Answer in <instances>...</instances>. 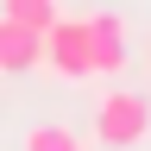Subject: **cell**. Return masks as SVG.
I'll return each mask as SVG.
<instances>
[{
	"label": "cell",
	"mask_w": 151,
	"mask_h": 151,
	"mask_svg": "<svg viewBox=\"0 0 151 151\" xmlns=\"http://www.w3.org/2000/svg\"><path fill=\"white\" fill-rule=\"evenodd\" d=\"M151 132V101L132 88H107L101 101H94V139H101L107 151H132Z\"/></svg>",
	"instance_id": "obj_1"
},
{
	"label": "cell",
	"mask_w": 151,
	"mask_h": 151,
	"mask_svg": "<svg viewBox=\"0 0 151 151\" xmlns=\"http://www.w3.org/2000/svg\"><path fill=\"white\" fill-rule=\"evenodd\" d=\"M38 69H50L57 82H88L94 76V44H88V19H57V25L44 32V63Z\"/></svg>",
	"instance_id": "obj_2"
},
{
	"label": "cell",
	"mask_w": 151,
	"mask_h": 151,
	"mask_svg": "<svg viewBox=\"0 0 151 151\" xmlns=\"http://www.w3.org/2000/svg\"><path fill=\"white\" fill-rule=\"evenodd\" d=\"M88 44H94V76H120V69L132 63L126 19H120V13H88Z\"/></svg>",
	"instance_id": "obj_3"
},
{
	"label": "cell",
	"mask_w": 151,
	"mask_h": 151,
	"mask_svg": "<svg viewBox=\"0 0 151 151\" xmlns=\"http://www.w3.org/2000/svg\"><path fill=\"white\" fill-rule=\"evenodd\" d=\"M38 63H44V32H32V25L0 13V76H25Z\"/></svg>",
	"instance_id": "obj_4"
},
{
	"label": "cell",
	"mask_w": 151,
	"mask_h": 151,
	"mask_svg": "<svg viewBox=\"0 0 151 151\" xmlns=\"http://www.w3.org/2000/svg\"><path fill=\"white\" fill-rule=\"evenodd\" d=\"M19 151H82V132H69V126H57V120H38V126H25Z\"/></svg>",
	"instance_id": "obj_5"
},
{
	"label": "cell",
	"mask_w": 151,
	"mask_h": 151,
	"mask_svg": "<svg viewBox=\"0 0 151 151\" xmlns=\"http://www.w3.org/2000/svg\"><path fill=\"white\" fill-rule=\"evenodd\" d=\"M0 13L19 19V25H32V32H50L57 19H63V6H57V0H0Z\"/></svg>",
	"instance_id": "obj_6"
},
{
	"label": "cell",
	"mask_w": 151,
	"mask_h": 151,
	"mask_svg": "<svg viewBox=\"0 0 151 151\" xmlns=\"http://www.w3.org/2000/svg\"><path fill=\"white\" fill-rule=\"evenodd\" d=\"M145 69H151V44H145Z\"/></svg>",
	"instance_id": "obj_7"
}]
</instances>
